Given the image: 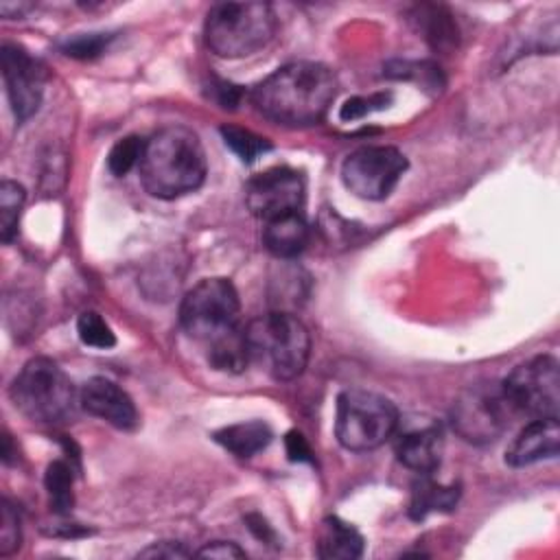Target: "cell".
<instances>
[{"instance_id":"1","label":"cell","mask_w":560,"mask_h":560,"mask_svg":"<svg viewBox=\"0 0 560 560\" xmlns=\"http://www.w3.org/2000/svg\"><path fill=\"white\" fill-rule=\"evenodd\" d=\"M337 92L335 74L315 61H291L260 81L252 94L256 109L282 125L317 122Z\"/></svg>"},{"instance_id":"2","label":"cell","mask_w":560,"mask_h":560,"mask_svg":"<svg viewBox=\"0 0 560 560\" xmlns=\"http://www.w3.org/2000/svg\"><path fill=\"white\" fill-rule=\"evenodd\" d=\"M138 166L144 190L158 199H175L195 192L208 173L201 140L184 125H171L153 133L144 142Z\"/></svg>"},{"instance_id":"3","label":"cell","mask_w":560,"mask_h":560,"mask_svg":"<svg viewBox=\"0 0 560 560\" xmlns=\"http://www.w3.org/2000/svg\"><path fill=\"white\" fill-rule=\"evenodd\" d=\"M9 396L22 416L39 424L68 422L81 405L70 376L48 357L28 359L13 378Z\"/></svg>"},{"instance_id":"4","label":"cell","mask_w":560,"mask_h":560,"mask_svg":"<svg viewBox=\"0 0 560 560\" xmlns=\"http://www.w3.org/2000/svg\"><path fill=\"white\" fill-rule=\"evenodd\" d=\"M276 26V11L267 2H221L208 11L203 37L214 55L238 59L265 48Z\"/></svg>"},{"instance_id":"5","label":"cell","mask_w":560,"mask_h":560,"mask_svg":"<svg viewBox=\"0 0 560 560\" xmlns=\"http://www.w3.org/2000/svg\"><path fill=\"white\" fill-rule=\"evenodd\" d=\"M252 361H260L278 381L298 378L311 357V335L291 313L276 311L245 326Z\"/></svg>"},{"instance_id":"6","label":"cell","mask_w":560,"mask_h":560,"mask_svg":"<svg viewBox=\"0 0 560 560\" xmlns=\"http://www.w3.org/2000/svg\"><path fill=\"white\" fill-rule=\"evenodd\" d=\"M398 429V409L383 394L346 389L337 398L335 435L348 451H372L385 444Z\"/></svg>"},{"instance_id":"7","label":"cell","mask_w":560,"mask_h":560,"mask_svg":"<svg viewBox=\"0 0 560 560\" xmlns=\"http://www.w3.org/2000/svg\"><path fill=\"white\" fill-rule=\"evenodd\" d=\"M241 300L228 278H203L182 300L179 324L192 337L212 341L238 326Z\"/></svg>"},{"instance_id":"8","label":"cell","mask_w":560,"mask_h":560,"mask_svg":"<svg viewBox=\"0 0 560 560\" xmlns=\"http://www.w3.org/2000/svg\"><path fill=\"white\" fill-rule=\"evenodd\" d=\"M551 354H538L516 365L501 383L512 411L532 418H558L560 409V370Z\"/></svg>"},{"instance_id":"9","label":"cell","mask_w":560,"mask_h":560,"mask_svg":"<svg viewBox=\"0 0 560 560\" xmlns=\"http://www.w3.org/2000/svg\"><path fill=\"white\" fill-rule=\"evenodd\" d=\"M512 407L508 405L501 385L479 383L464 389L451 409V424L457 435L470 444L494 442L510 422Z\"/></svg>"},{"instance_id":"10","label":"cell","mask_w":560,"mask_h":560,"mask_svg":"<svg viewBox=\"0 0 560 560\" xmlns=\"http://www.w3.org/2000/svg\"><path fill=\"white\" fill-rule=\"evenodd\" d=\"M407 171V158L394 147H361L341 164L343 186L370 201L385 199Z\"/></svg>"},{"instance_id":"11","label":"cell","mask_w":560,"mask_h":560,"mask_svg":"<svg viewBox=\"0 0 560 560\" xmlns=\"http://www.w3.org/2000/svg\"><path fill=\"white\" fill-rule=\"evenodd\" d=\"M306 197V184L302 173L276 166L252 177L245 186V203L254 217L265 223L284 214L300 212Z\"/></svg>"},{"instance_id":"12","label":"cell","mask_w":560,"mask_h":560,"mask_svg":"<svg viewBox=\"0 0 560 560\" xmlns=\"http://www.w3.org/2000/svg\"><path fill=\"white\" fill-rule=\"evenodd\" d=\"M2 79L7 96L18 122L28 120L42 103L44 68L24 48L15 44L2 46Z\"/></svg>"},{"instance_id":"13","label":"cell","mask_w":560,"mask_h":560,"mask_svg":"<svg viewBox=\"0 0 560 560\" xmlns=\"http://www.w3.org/2000/svg\"><path fill=\"white\" fill-rule=\"evenodd\" d=\"M79 400L88 413L109 422L116 429L127 431L138 424V411L131 396L105 376H94L85 381L79 392Z\"/></svg>"},{"instance_id":"14","label":"cell","mask_w":560,"mask_h":560,"mask_svg":"<svg viewBox=\"0 0 560 560\" xmlns=\"http://www.w3.org/2000/svg\"><path fill=\"white\" fill-rule=\"evenodd\" d=\"M560 446L558 418H534L508 446L505 464L514 468L532 466L542 459H553Z\"/></svg>"},{"instance_id":"15","label":"cell","mask_w":560,"mask_h":560,"mask_svg":"<svg viewBox=\"0 0 560 560\" xmlns=\"http://www.w3.org/2000/svg\"><path fill=\"white\" fill-rule=\"evenodd\" d=\"M442 431L438 424L409 429L396 440V457L402 466L418 475H431L442 459Z\"/></svg>"},{"instance_id":"16","label":"cell","mask_w":560,"mask_h":560,"mask_svg":"<svg viewBox=\"0 0 560 560\" xmlns=\"http://www.w3.org/2000/svg\"><path fill=\"white\" fill-rule=\"evenodd\" d=\"M418 33L435 52H451L457 48L459 31L453 15L440 4H420L411 15Z\"/></svg>"},{"instance_id":"17","label":"cell","mask_w":560,"mask_h":560,"mask_svg":"<svg viewBox=\"0 0 560 560\" xmlns=\"http://www.w3.org/2000/svg\"><path fill=\"white\" fill-rule=\"evenodd\" d=\"M363 536L339 516L322 521L317 534V556L324 560H354L363 553Z\"/></svg>"},{"instance_id":"18","label":"cell","mask_w":560,"mask_h":560,"mask_svg":"<svg viewBox=\"0 0 560 560\" xmlns=\"http://www.w3.org/2000/svg\"><path fill=\"white\" fill-rule=\"evenodd\" d=\"M262 241L276 258H295L308 243V223L300 212L271 219L265 223Z\"/></svg>"},{"instance_id":"19","label":"cell","mask_w":560,"mask_h":560,"mask_svg":"<svg viewBox=\"0 0 560 560\" xmlns=\"http://www.w3.org/2000/svg\"><path fill=\"white\" fill-rule=\"evenodd\" d=\"M273 433L267 422L262 420H247V422H236L219 429L214 433V440L236 457H252L258 451L267 448L271 442Z\"/></svg>"},{"instance_id":"20","label":"cell","mask_w":560,"mask_h":560,"mask_svg":"<svg viewBox=\"0 0 560 560\" xmlns=\"http://www.w3.org/2000/svg\"><path fill=\"white\" fill-rule=\"evenodd\" d=\"M457 499H459L457 486H444L433 481L429 475H422L411 490L409 516L416 521H422L431 512H451L457 505Z\"/></svg>"},{"instance_id":"21","label":"cell","mask_w":560,"mask_h":560,"mask_svg":"<svg viewBox=\"0 0 560 560\" xmlns=\"http://www.w3.org/2000/svg\"><path fill=\"white\" fill-rule=\"evenodd\" d=\"M208 361L214 370L234 372V374L243 372L252 361V350L247 343L245 328L236 326V328L223 332L221 337L212 339Z\"/></svg>"},{"instance_id":"22","label":"cell","mask_w":560,"mask_h":560,"mask_svg":"<svg viewBox=\"0 0 560 560\" xmlns=\"http://www.w3.org/2000/svg\"><path fill=\"white\" fill-rule=\"evenodd\" d=\"M44 486L48 492V503L52 512L68 514L74 505L72 494V466L63 459H55L48 464L44 475Z\"/></svg>"},{"instance_id":"23","label":"cell","mask_w":560,"mask_h":560,"mask_svg":"<svg viewBox=\"0 0 560 560\" xmlns=\"http://www.w3.org/2000/svg\"><path fill=\"white\" fill-rule=\"evenodd\" d=\"M26 201V192L22 184L4 179L0 184V236L9 243L18 232V221Z\"/></svg>"},{"instance_id":"24","label":"cell","mask_w":560,"mask_h":560,"mask_svg":"<svg viewBox=\"0 0 560 560\" xmlns=\"http://www.w3.org/2000/svg\"><path fill=\"white\" fill-rule=\"evenodd\" d=\"M221 138L225 142V147L238 155L241 162H254L258 160L262 153H267L271 149V142L249 129L243 127H234V125H223L221 127Z\"/></svg>"},{"instance_id":"25","label":"cell","mask_w":560,"mask_h":560,"mask_svg":"<svg viewBox=\"0 0 560 560\" xmlns=\"http://www.w3.org/2000/svg\"><path fill=\"white\" fill-rule=\"evenodd\" d=\"M79 339L96 350H109L116 346V335L112 332L109 324L96 311H83L77 319Z\"/></svg>"},{"instance_id":"26","label":"cell","mask_w":560,"mask_h":560,"mask_svg":"<svg viewBox=\"0 0 560 560\" xmlns=\"http://www.w3.org/2000/svg\"><path fill=\"white\" fill-rule=\"evenodd\" d=\"M144 142L138 136H127L120 138L107 153V168L112 175L122 177L127 175L136 164H140L142 160V151H144Z\"/></svg>"},{"instance_id":"27","label":"cell","mask_w":560,"mask_h":560,"mask_svg":"<svg viewBox=\"0 0 560 560\" xmlns=\"http://www.w3.org/2000/svg\"><path fill=\"white\" fill-rule=\"evenodd\" d=\"M109 39H112L109 33H81V35L68 37L61 44V50L74 59H92L107 48Z\"/></svg>"},{"instance_id":"28","label":"cell","mask_w":560,"mask_h":560,"mask_svg":"<svg viewBox=\"0 0 560 560\" xmlns=\"http://www.w3.org/2000/svg\"><path fill=\"white\" fill-rule=\"evenodd\" d=\"M392 103V92H376L370 96H352L348 98L341 109H339V118L350 122V120H359L372 112L385 109Z\"/></svg>"},{"instance_id":"29","label":"cell","mask_w":560,"mask_h":560,"mask_svg":"<svg viewBox=\"0 0 560 560\" xmlns=\"http://www.w3.org/2000/svg\"><path fill=\"white\" fill-rule=\"evenodd\" d=\"M22 540L20 532V516L15 508L9 503V499H2L0 503V556H11Z\"/></svg>"},{"instance_id":"30","label":"cell","mask_w":560,"mask_h":560,"mask_svg":"<svg viewBox=\"0 0 560 560\" xmlns=\"http://www.w3.org/2000/svg\"><path fill=\"white\" fill-rule=\"evenodd\" d=\"M192 551H188L186 547H182L179 542H171V540H162V542H153L147 549H142L138 556L140 558H188Z\"/></svg>"},{"instance_id":"31","label":"cell","mask_w":560,"mask_h":560,"mask_svg":"<svg viewBox=\"0 0 560 560\" xmlns=\"http://www.w3.org/2000/svg\"><path fill=\"white\" fill-rule=\"evenodd\" d=\"M284 446H287V455L291 462H313L311 446L300 431H289L284 438Z\"/></svg>"},{"instance_id":"32","label":"cell","mask_w":560,"mask_h":560,"mask_svg":"<svg viewBox=\"0 0 560 560\" xmlns=\"http://www.w3.org/2000/svg\"><path fill=\"white\" fill-rule=\"evenodd\" d=\"M197 556H203V558H245V551L236 542L214 540V542H208L206 547H201L197 551Z\"/></svg>"},{"instance_id":"33","label":"cell","mask_w":560,"mask_h":560,"mask_svg":"<svg viewBox=\"0 0 560 560\" xmlns=\"http://www.w3.org/2000/svg\"><path fill=\"white\" fill-rule=\"evenodd\" d=\"M214 92H217V103H219L221 107H225V109H228V107L234 109V107L238 105L241 96H243V90H241L238 85L228 83V81H217Z\"/></svg>"},{"instance_id":"34","label":"cell","mask_w":560,"mask_h":560,"mask_svg":"<svg viewBox=\"0 0 560 560\" xmlns=\"http://www.w3.org/2000/svg\"><path fill=\"white\" fill-rule=\"evenodd\" d=\"M35 4L33 2H18V4H11V2H0V13L4 18H22L24 13H28Z\"/></svg>"},{"instance_id":"35","label":"cell","mask_w":560,"mask_h":560,"mask_svg":"<svg viewBox=\"0 0 560 560\" xmlns=\"http://www.w3.org/2000/svg\"><path fill=\"white\" fill-rule=\"evenodd\" d=\"M247 523H249V529H252L258 538H262V540L273 538V532L269 529V525H267L260 516H247Z\"/></svg>"}]
</instances>
